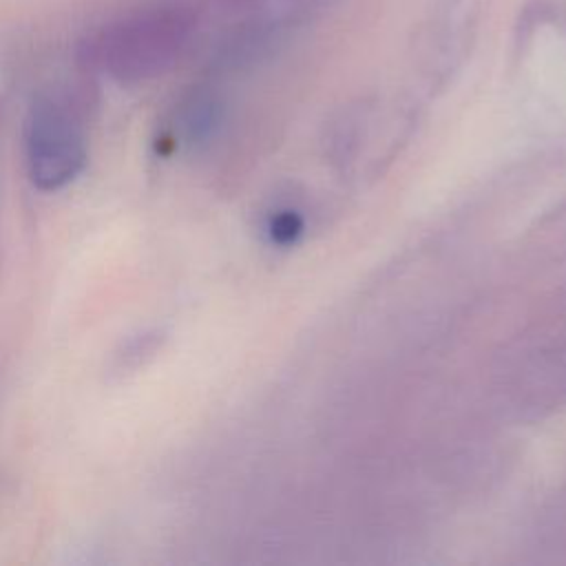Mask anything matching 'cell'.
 <instances>
[{
    "label": "cell",
    "mask_w": 566,
    "mask_h": 566,
    "mask_svg": "<svg viewBox=\"0 0 566 566\" xmlns=\"http://www.w3.org/2000/svg\"><path fill=\"white\" fill-rule=\"evenodd\" d=\"M223 9H228V11H243V9H250V7H254L256 2H261V0H217Z\"/></svg>",
    "instance_id": "3957f363"
},
{
    "label": "cell",
    "mask_w": 566,
    "mask_h": 566,
    "mask_svg": "<svg viewBox=\"0 0 566 566\" xmlns=\"http://www.w3.org/2000/svg\"><path fill=\"white\" fill-rule=\"evenodd\" d=\"M301 2H318V0H301Z\"/></svg>",
    "instance_id": "277c9868"
},
{
    "label": "cell",
    "mask_w": 566,
    "mask_h": 566,
    "mask_svg": "<svg viewBox=\"0 0 566 566\" xmlns=\"http://www.w3.org/2000/svg\"><path fill=\"white\" fill-rule=\"evenodd\" d=\"M27 172L40 190L71 184L88 161V142L77 97L40 93L24 119Z\"/></svg>",
    "instance_id": "7a4b0ae2"
},
{
    "label": "cell",
    "mask_w": 566,
    "mask_h": 566,
    "mask_svg": "<svg viewBox=\"0 0 566 566\" xmlns=\"http://www.w3.org/2000/svg\"><path fill=\"white\" fill-rule=\"evenodd\" d=\"M199 22L190 0H159L104 27L82 46V60L117 82L135 84L164 73Z\"/></svg>",
    "instance_id": "6da1fadb"
}]
</instances>
